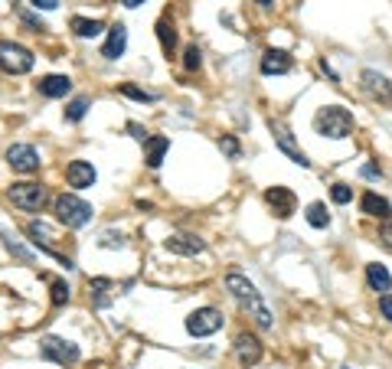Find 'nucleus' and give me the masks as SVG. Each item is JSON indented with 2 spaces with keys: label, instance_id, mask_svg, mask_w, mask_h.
<instances>
[{
  "label": "nucleus",
  "instance_id": "nucleus-1",
  "mask_svg": "<svg viewBox=\"0 0 392 369\" xmlns=\"http://www.w3.org/2000/svg\"><path fill=\"white\" fill-rule=\"evenodd\" d=\"M226 291L239 301V308H242L248 317L255 320L258 330H271V327H275L271 310L265 308V301H262V295H258V288L245 278L242 271H229V275H226Z\"/></svg>",
  "mask_w": 392,
  "mask_h": 369
},
{
  "label": "nucleus",
  "instance_id": "nucleus-2",
  "mask_svg": "<svg viewBox=\"0 0 392 369\" xmlns=\"http://www.w3.org/2000/svg\"><path fill=\"white\" fill-rule=\"evenodd\" d=\"M353 114L346 108H340V105H327V108H320L317 114H314V131H317L320 137H331V141H343V137L353 134Z\"/></svg>",
  "mask_w": 392,
  "mask_h": 369
},
{
  "label": "nucleus",
  "instance_id": "nucleus-3",
  "mask_svg": "<svg viewBox=\"0 0 392 369\" xmlns=\"http://www.w3.org/2000/svg\"><path fill=\"white\" fill-rule=\"evenodd\" d=\"M56 216H59V222L66 226V229H82V226H88L92 222V206H88L86 199H79L75 193H62V197H56Z\"/></svg>",
  "mask_w": 392,
  "mask_h": 369
},
{
  "label": "nucleus",
  "instance_id": "nucleus-4",
  "mask_svg": "<svg viewBox=\"0 0 392 369\" xmlns=\"http://www.w3.org/2000/svg\"><path fill=\"white\" fill-rule=\"evenodd\" d=\"M39 357L49 363H59V366H75L82 359V350L72 340H62V337H43L39 340Z\"/></svg>",
  "mask_w": 392,
  "mask_h": 369
},
{
  "label": "nucleus",
  "instance_id": "nucleus-5",
  "mask_svg": "<svg viewBox=\"0 0 392 369\" xmlns=\"http://www.w3.org/2000/svg\"><path fill=\"white\" fill-rule=\"evenodd\" d=\"M33 62H37V56L26 50V46L13 43V39H3V43H0V69H3V72L23 75L33 69Z\"/></svg>",
  "mask_w": 392,
  "mask_h": 369
},
{
  "label": "nucleus",
  "instance_id": "nucleus-6",
  "mask_svg": "<svg viewBox=\"0 0 392 369\" xmlns=\"http://www.w3.org/2000/svg\"><path fill=\"white\" fill-rule=\"evenodd\" d=\"M7 199H10L20 212H39L43 206H46V186H39V183H13L10 190H7Z\"/></svg>",
  "mask_w": 392,
  "mask_h": 369
},
{
  "label": "nucleus",
  "instance_id": "nucleus-7",
  "mask_svg": "<svg viewBox=\"0 0 392 369\" xmlns=\"http://www.w3.org/2000/svg\"><path fill=\"white\" fill-rule=\"evenodd\" d=\"M222 323H226L222 310L199 308V310H193V314L186 317V333H190V337H213L216 330H222Z\"/></svg>",
  "mask_w": 392,
  "mask_h": 369
},
{
  "label": "nucleus",
  "instance_id": "nucleus-8",
  "mask_svg": "<svg viewBox=\"0 0 392 369\" xmlns=\"http://www.w3.org/2000/svg\"><path fill=\"white\" fill-rule=\"evenodd\" d=\"M26 235H30V242H33V246H37L43 255L62 261L66 268H75L72 261H69V259H66V255L59 252V248H56V235H52V229H49L46 222H30V226H26Z\"/></svg>",
  "mask_w": 392,
  "mask_h": 369
},
{
  "label": "nucleus",
  "instance_id": "nucleus-9",
  "mask_svg": "<svg viewBox=\"0 0 392 369\" xmlns=\"http://www.w3.org/2000/svg\"><path fill=\"white\" fill-rule=\"evenodd\" d=\"M268 131H271V137H275V144H278V150L282 154H288V160L291 163H297V167H311V160H307V154L301 148H297V141H294V134L284 128L282 121H275L271 118L268 121Z\"/></svg>",
  "mask_w": 392,
  "mask_h": 369
},
{
  "label": "nucleus",
  "instance_id": "nucleus-10",
  "mask_svg": "<svg viewBox=\"0 0 392 369\" xmlns=\"http://www.w3.org/2000/svg\"><path fill=\"white\" fill-rule=\"evenodd\" d=\"M7 163L17 173H37L39 170V154L33 144H10L7 148Z\"/></svg>",
  "mask_w": 392,
  "mask_h": 369
},
{
  "label": "nucleus",
  "instance_id": "nucleus-11",
  "mask_svg": "<svg viewBox=\"0 0 392 369\" xmlns=\"http://www.w3.org/2000/svg\"><path fill=\"white\" fill-rule=\"evenodd\" d=\"M265 203L271 206V212H275L278 219H291L294 210H297V197H294L288 186H271V190H265Z\"/></svg>",
  "mask_w": 392,
  "mask_h": 369
},
{
  "label": "nucleus",
  "instance_id": "nucleus-12",
  "mask_svg": "<svg viewBox=\"0 0 392 369\" xmlns=\"http://www.w3.org/2000/svg\"><path fill=\"white\" fill-rule=\"evenodd\" d=\"M164 248L167 252H173V255H199L203 248H206V242L199 239V235H193V232H173V235H167V242H164Z\"/></svg>",
  "mask_w": 392,
  "mask_h": 369
},
{
  "label": "nucleus",
  "instance_id": "nucleus-13",
  "mask_svg": "<svg viewBox=\"0 0 392 369\" xmlns=\"http://www.w3.org/2000/svg\"><path fill=\"white\" fill-rule=\"evenodd\" d=\"M95 180H98V173L88 160H72L66 167V183L75 186V190H88V186H95Z\"/></svg>",
  "mask_w": 392,
  "mask_h": 369
},
{
  "label": "nucleus",
  "instance_id": "nucleus-14",
  "mask_svg": "<svg viewBox=\"0 0 392 369\" xmlns=\"http://www.w3.org/2000/svg\"><path fill=\"white\" fill-rule=\"evenodd\" d=\"M235 357H239V363H242L245 369L262 363V340L252 337V333H239V337H235Z\"/></svg>",
  "mask_w": 392,
  "mask_h": 369
},
{
  "label": "nucleus",
  "instance_id": "nucleus-15",
  "mask_svg": "<svg viewBox=\"0 0 392 369\" xmlns=\"http://www.w3.org/2000/svg\"><path fill=\"white\" fill-rule=\"evenodd\" d=\"M360 79H363V88H366L373 99L392 101V82L386 79V75H380L376 69H363V72H360Z\"/></svg>",
  "mask_w": 392,
  "mask_h": 369
},
{
  "label": "nucleus",
  "instance_id": "nucleus-16",
  "mask_svg": "<svg viewBox=\"0 0 392 369\" xmlns=\"http://www.w3.org/2000/svg\"><path fill=\"white\" fill-rule=\"evenodd\" d=\"M262 75H288L294 69V59L284 50H268L262 56Z\"/></svg>",
  "mask_w": 392,
  "mask_h": 369
},
{
  "label": "nucleus",
  "instance_id": "nucleus-17",
  "mask_svg": "<svg viewBox=\"0 0 392 369\" xmlns=\"http://www.w3.org/2000/svg\"><path fill=\"white\" fill-rule=\"evenodd\" d=\"M37 92L46 99H66L72 92V79L69 75H43L37 82Z\"/></svg>",
  "mask_w": 392,
  "mask_h": 369
},
{
  "label": "nucleus",
  "instance_id": "nucleus-18",
  "mask_svg": "<svg viewBox=\"0 0 392 369\" xmlns=\"http://www.w3.org/2000/svg\"><path fill=\"white\" fill-rule=\"evenodd\" d=\"M124 50H128V26L124 23H115L108 30V39H105V46H101V56L105 59H121Z\"/></svg>",
  "mask_w": 392,
  "mask_h": 369
},
{
  "label": "nucleus",
  "instance_id": "nucleus-19",
  "mask_svg": "<svg viewBox=\"0 0 392 369\" xmlns=\"http://www.w3.org/2000/svg\"><path fill=\"white\" fill-rule=\"evenodd\" d=\"M360 210L366 212V216H373V219H389L392 216V203L386 197H380V193H363L360 197Z\"/></svg>",
  "mask_w": 392,
  "mask_h": 369
},
{
  "label": "nucleus",
  "instance_id": "nucleus-20",
  "mask_svg": "<svg viewBox=\"0 0 392 369\" xmlns=\"http://www.w3.org/2000/svg\"><path fill=\"white\" fill-rule=\"evenodd\" d=\"M167 150H170V141H167L164 134L147 137V141H144V160H147V167H150V170H157L160 163H164V157H167Z\"/></svg>",
  "mask_w": 392,
  "mask_h": 369
},
{
  "label": "nucleus",
  "instance_id": "nucleus-21",
  "mask_svg": "<svg viewBox=\"0 0 392 369\" xmlns=\"http://www.w3.org/2000/svg\"><path fill=\"white\" fill-rule=\"evenodd\" d=\"M366 284L376 295H389L392 291V275L382 265H366Z\"/></svg>",
  "mask_w": 392,
  "mask_h": 369
},
{
  "label": "nucleus",
  "instance_id": "nucleus-22",
  "mask_svg": "<svg viewBox=\"0 0 392 369\" xmlns=\"http://www.w3.org/2000/svg\"><path fill=\"white\" fill-rule=\"evenodd\" d=\"M115 288H118V284L111 281V278H92V304H95V308H108Z\"/></svg>",
  "mask_w": 392,
  "mask_h": 369
},
{
  "label": "nucleus",
  "instance_id": "nucleus-23",
  "mask_svg": "<svg viewBox=\"0 0 392 369\" xmlns=\"http://www.w3.org/2000/svg\"><path fill=\"white\" fill-rule=\"evenodd\" d=\"M69 26H72V33L79 39H95L101 30H105V23L101 20H86V17H72L69 20Z\"/></svg>",
  "mask_w": 392,
  "mask_h": 369
},
{
  "label": "nucleus",
  "instance_id": "nucleus-24",
  "mask_svg": "<svg viewBox=\"0 0 392 369\" xmlns=\"http://www.w3.org/2000/svg\"><path fill=\"white\" fill-rule=\"evenodd\" d=\"M157 39H160V50L167 52V56H173V50H177V30H173V23L167 17L157 20Z\"/></svg>",
  "mask_w": 392,
  "mask_h": 369
},
{
  "label": "nucleus",
  "instance_id": "nucleus-25",
  "mask_svg": "<svg viewBox=\"0 0 392 369\" xmlns=\"http://www.w3.org/2000/svg\"><path fill=\"white\" fill-rule=\"evenodd\" d=\"M304 216H307V222H311L314 229H327V226H331V212H327L324 203H311Z\"/></svg>",
  "mask_w": 392,
  "mask_h": 369
},
{
  "label": "nucleus",
  "instance_id": "nucleus-26",
  "mask_svg": "<svg viewBox=\"0 0 392 369\" xmlns=\"http://www.w3.org/2000/svg\"><path fill=\"white\" fill-rule=\"evenodd\" d=\"M0 235H3V242H7V248H10L13 255H17V259L23 261V265H33V252H26L23 246H20V242H17V239H13L10 232H7V229H0Z\"/></svg>",
  "mask_w": 392,
  "mask_h": 369
},
{
  "label": "nucleus",
  "instance_id": "nucleus-27",
  "mask_svg": "<svg viewBox=\"0 0 392 369\" xmlns=\"http://www.w3.org/2000/svg\"><path fill=\"white\" fill-rule=\"evenodd\" d=\"M88 111V99L86 95H79V99H72L69 105H66V121H82Z\"/></svg>",
  "mask_w": 392,
  "mask_h": 369
},
{
  "label": "nucleus",
  "instance_id": "nucleus-28",
  "mask_svg": "<svg viewBox=\"0 0 392 369\" xmlns=\"http://www.w3.org/2000/svg\"><path fill=\"white\" fill-rule=\"evenodd\" d=\"M49 297H52V308H62V304H69L72 291H69V284H66V281H52V291H49Z\"/></svg>",
  "mask_w": 392,
  "mask_h": 369
},
{
  "label": "nucleus",
  "instance_id": "nucleus-29",
  "mask_svg": "<svg viewBox=\"0 0 392 369\" xmlns=\"http://www.w3.org/2000/svg\"><path fill=\"white\" fill-rule=\"evenodd\" d=\"M199 66H203V50H199V46H186L184 50V69L186 72H196Z\"/></svg>",
  "mask_w": 392,
  "mask_h": 369
},
{
  "label": "nucleus",
  "instance_id": "nucleus-30",
  "mask_svg": "<svg viewBox=\"0 0 392 369\" xmlns=\"http://www.w3.org/2000/svg\"><path fill=\"white\" fill-rule=\"evenodd\" d=\"M118 92H121V95H128V99L141 101V105H150V101H157V95H150V92H144V88H135V86H121Z\"/></svg>",
  "mask_w": 392,
  "mask_h": 369
},
{
  "label": "nucleus",
  "instance_id": "nucleus-31",
  "mask_svg": "<svg viewBox=\"0 0 392 369\" xmlns=\"http://www.w3.org/2000/svg\"><path fill=\"white\" fill-rule=\"evenodd\" d=\"M331 199L333 203H340V206H346V203L353 199V190H350L346 183H333L331 186Z\"/></svg>",
  "mask_w": 392,
  "mask_h": 369
},
{
  "label": "nucleus",
  "instance_id": "nucleus-32",
  "mask_svg": "<svg viewBox=\"0 0 392 369\" xmlns=\"http://www.w3.org/2000/svg\"><path fill=\"white\" fill-rule=\"evenodd\" d=\"M219 148L226 150V154H229V157H233V160H239V157H242V148H239V141H235L233 134H222V137H219Z\"/></svg>",
  "mask_w": 392,
  "mask_h": 369
},
{
  "label": "nucleus",
  "instance_id": "nucleus-33",
  "mask_svg": "<svg viewBox=\"0 0 392 369\" xmlns=\"http://www.w3.org/2000/svg\"><path fill=\"white\" fill-rule=\"evenodd\" d=\"M20 20H23V23L30 26V30H33V33H43V30H49V26L43 23V20H39V17H33V13H30V10H20Z\"/></svg>",
  "mask_w": 392,
  "mask_h": 369
},
{
  "label": "nucleus",
  "instance_id": "nucleus-34",
  "mask_svg": "<svg viewBox=\"0 0 392 369\" xmlns=\"http://www.w3.org/2000/svg\"><path fill=\"white\" fill-rule=\"evenodd\" d=\"M121 246H124L121 235H115V232H105V235H101V248H121Z\"/></svg>",
  "mask_w": 392,
  "mask_h": 369
},
{
  "label": "nucleus",
  "instance_id": "nucleus-35",
  "mask_svg": "<svg viewBox=\"0 0 392 369\" xmlns=\"http://www.w3.org/2000/svg\"><path fill=\"white\" fill-rule=\"evenodd\" d=\"M380 310H382V317L392 323V295H380Z\"/></svg>",
  "mask_w": 392,
  "mask_h": 369
},
{
  "label": "nucleus",
  "instance_id": "nucleus-36",
  "mask_svg": "<svg viewBox=\"0 0 392 369\" xmlns=\"http://www.w3.org/2000/svg\"><path fill=\"white\" fill-rule=\"evenodd\" d=\"M380 242H382V246H386V248H389V252H392V222H386V226H382V229H380Z\"/></svg>",
  "mask_w": 392,
  "mask_h": 369
},
{
  "label": "nucleus",
  "instance_id": "nucleus-37",
  "mask_svg": "<svg viewBox=\"0 0 392 369\" xmlns=\"http://www.w3.org/2000/svg\"><path fill=\"white\" fill-rule=\"evenodd\" d=\"M360 177H366V180H382V170L380 167H373V163H366V167L360 170Z\"/></svg>",
  "mask_w": 392,
  "mask_h": 369
},
{
  "label": "nucleus",
  "instance_id": "nucleus-38",
  "mask_svg": "<svg viewBox=\"0 0 392 369\" xmlns=\"http://www.w3.org/2000/svg\"><path fill=\"white\" fill-rule=\"evenodd\" d=\"M30 3H33L37 10H56V7H59V0H30Z\"/></svg>",
  "mask_w": 392,
  "mask_h": 369
},
{
  "label": "nucleus",
  "instance_id": "nucleus-39",
  "mask_svg": "<svg viewBox=\"0 0 392 369\" xmlns=\"http://www.w3.org/2000/svg\"><path fill=\"white\" fill-rule=\"evenodd\" d=\"M124 7H131V10H135V7H141V3H144V0H121Z\"/></svg>",
  "mask_w": 392,
  "mask_h": 369
},
{
  "label": "nucleus",
  "instance_id": "nucleus-40",
  "mask_svg": "<svg viewBox=\"0 0 392 369\" xmlns=\"http://www.w3.org/2000/svg\"><path fill=\"white\" fill-rule=\"evenodd\" d=\"M258 7H262V10H271L275 3H271V0H258Z\"/></svg>",
  "mask_w": 392,
  "mask_h": 369
}]
</instances>
